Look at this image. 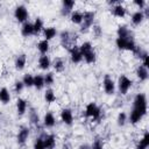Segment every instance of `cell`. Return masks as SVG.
I'll return each mask as SVG.
<instances>
[{
  "label": "cell",
  "instance_id": "obj_1",
  "mask_svg": "<svg viewBox=\"0 0 149 149\" xmlns=\"http://www.w3.org/2000/svg\"><path fill=\"white\" fill-rule=\"evenodd\" d=\"M147 98L143 93H137L133 100V109L129 115V121L133 125L139 123L147 114Z\"/></svg>",
  "mask_w": 149,
  "mask_h": 149
},
{
  "label": "cell",
  "instance_id": "obj_2",
  "mask_svg": "<svg viewBox=\"0 0 149 149\" xmlns=\"http://www.w3.org/2000/svg\"><path fill=\"white\" fill-rule=\"evenodd\" d=\"M95 19V13L92 10H86L83 13V22L80 24V31L81 33H87L88 29L93 26Z\"/></svg>",
  "mask_w": 149,
  "mask_h": 149
},
{
  "label": "cell",
  "instance_id": "obj_3",
  "mask_svg": "<svg viewBox=\"0 0 149 149\" xmlns=\"http://www.w3.org/2000/svg\"><path fill=\"white\" fill-rule=\"evenodd\" d=\"M84 114L86 118H90L92 120H99L100 116H101V109L100 107L95 104V102H88L85 107V111H84Z\"/></svg>",
  "mask_w": 149,
  "mask_h": 149
},
{
  "label": "cell",
  "instance_id": "obj_4",
  "mask_svg": "<svg viewBox=\"0 0 149 149\" xmlns=\"http://www.w3.org/2000/svg\"><path fill=\"white\" fill-rule=\"evenodd\" d=\"M115 44L118 47V49L120 50H128V51H134V49L136 48V43L133 38H121V37H116L115 40Z\"/></svg>",
  "mask_w": 149,
  "mask_h": 149
},
{
  "label": "cell",
  "instance_id": "obj_5",
  "mask_svg": "<svg viewBox=\"0 0 149 149\" xmlns=\"http://www.w3.org/2000/svg\"><path fill=\"white\" fill-rule=\"evenodd\" d=\"M133 86V80L130 78H128L126 74H121L118 79V88L119 92L121 94H127V92L130 90V87Z\"/></svg>",
  "mask_w": 149,
  "mask_h": 149
},
{
  "label": "cell",
  "instance_id": "obj_6",
  "mask_svg": "<svg viewBox=\"0 0 149 149\" xmlns=\"http://www.w3.org/2000/svg\"><path fill=\"white\" fill-rule=\"evenodd\" d=\"M59 38H61V43H62V45H63L64 48H66L68 50H70V49L74 45L73 42L77 40V37H73L69 30H63V31H61V34H59Z\"/></svg>",
  "mask_w": 149,
  "mask_h": 149
},
{
  "label": "cell",
  "instance_id": "obj_7",
  "mask_svg": "<svg viewBox=\"0 0 149 149\" xmlns=\"http://www.w3.org/2000/svg\"><path fill=\"white\" fill-rule=\"evenodd\" d=\"M14 17L16 19L17 22H27L28 17H29V13H28V9L23 6V5H19L15 7V10H14Z\"/></svg>",
  "mask_w": 149,
  "mask_h": 149
},
{
  "label": "cell",
  "instance_id": "obj_8",
  "mask_svg": "<svg viewBox=\"0 0 149 149\" xmlns=\"http://www.w3.org/2000/svg\"><path fill=\"white\" fill-rule=\"evenodd\" d=\"M102 86H104V91H105L106 94H108V95L114 94V92H115V83L108 74H106L104 77Z\"/></svg>",
  "mask_w": 149,
  "mask_h": 149
},
{
  "label": "cell",
  "instance_id": "obj_9",
  "mask_svg": "<svg viewBox=\"0 0 149 149\" xmlns=\"http://www.w3.org/2000/svg\"><path fill=\"white\" fill-rule=\"evenodd\" d=\"M29 134H30V129H29L27 126L21 127V128H20V130H19V133H17V137H16L17 143H19L20 146H24V144H26V142L28 141Z\"/></svg>",
  "mask_w": 149,
  "mask_h": 149
},
{
  "label": "cell",
  "instance_id": "obj_10",
  "mask_svg": "<svg viewBox=\"0 0 149 149\" xmlns=\"http://www.w3.org/2000/svg\"><path fill=\"white\" fill-rule=\"evenodd\" d=\"M61 120L66 126H71L73 123V113L70 108H63L61 111Z\"/></svg>",
  "mask_w": 149,
  "mask_h": 149
},
{
  "label": "cell",
  "instance_id": "obj_11",
  "mask_svg": "<svg viewBox=\"0 0 149 149\" xmlns=\"http://www.w3.org/2000/svg\"><path fill=\"white\" fill-rule=\"evenodd\" d=\"M69 51H70V59H71V62H72L73 64H78V63L81 62L83 55H81V52H80V50H79V47L73 45Z\"/></svg>",
  "mask_w": 149,
  "mask_h": 149
},
{
  "label": "cell",
  "instance_id": "obj_12",
  "mask_svg": "<svg viewBox=\"0 0 149 149\" xmlns=\"http://www.w3.org/2000/svg\"><path fill=\"white\" fill-rule=\"evenodd\" d=\"M76 2L73 0H63L62 1V9H61V14L63 16H68L69 14L72 13V8L74 7Z\"/></svg>",
  "mask_w": 149,
  "mask_h": 149
},
{
  "label": "cell",
  "instance_id": "obj_13",
  "mask_svg": "<svg viewBox=\"0 0 149 149\" xmlns=\"http://www.w3.org/2000/svg\"><path fill=\"white\" fill-rule=\"evenodd\" d=\"M116 34H118V37H121V38H133L134 37L132 30L127 26H125V24L118 27Z\"/></svg>",
  "mask_w": 149,
  "mask_h": 149
},
{
  "label": "cell",
  "instance_id": "obj_14",
  "mask_svg": "<svg viewBox=\"0 0 149 149\" xmlns=\"http://www.w3.org/2000/svg\"><path fill=\"white\" fill-rule=\"evenodd\" d=\"M43 142L45 149H54L56 147V136L54 134H47L43 135Z\"/></svg>",
  "mask_w": 149,
  "mask_h": 149
},
{
  "label": "cell",
  "instance_id": "obj_15",
  "mask_svg": "<svg viewBox=\"0 0 149 149\" xmlns=\"http://www.w3.org/2000/svg\"><path fill=\"white\" fill-rule=\"evenodd\" d=\"M112 13H113V15H114L115 17L122 19V17H125V15H126V13H127V9H126V7H125L122 3L118 2V3L112 8Z\"/></svg>",
  "mask_w": 149,
  "mask_h": 149
},
{
  "label": "cell",
  "instance_id": "obj_16",
  "mask_svg": "<svg viewBox=\"0 0 149 149\" xmlns=\"http://www.w3.org/2000/svg\"><path fill=\"white\" fill-rule=\"evenodd\" d=\"M27 107H28V104H27V100L23 99V98H19L16 100V113L17 115H23L27 111Z\"/></svg>",
  "mask_w": 149,
  "mask_h": 149
},
{
  "label": "cell",
  "instance_id": "obj_17",
  "mask_svg": "<svg viewBox=\"0 0 149 149\" xmlns=\"http://www.w3.org/2000/svg\"><path fill=\"white\" fill-rule=\"evenodd\" d=\"M26 64H27V56H26L24 54H21V55H19V56L15 58L14 65H15V69H16L17 71L23 70L24 66H26Z\"/></svg>",
  "mask_w": 149,
  "mask_h": 149
},
{
  "label": "cell",
  "instance_id": "obj_18",
  "mask_svg": "<svg viewBox=\"0 0 149 149\" xmlns=\"http://www.w3.org/2000/svg\"><path fill=\"white\" fill-rule=\"evenodd\" d=\"M136 77L139 78L140 81H146L149 77V72H148V69L144 68L143 65H139L137 69H136Z\"/></svg>",
  "mask_w": 149,
  "mask_h": 149
},
{
  "label": "cell",
  "instance_id": "obj_19",
  "mask_svg": "<svg viewBox=\"0 0 149 149\" xmlns=\"http://www.w3.org/2000/svg\"><path fill=\"white\" fill-rule=\"evenodd\" d=\"M56 123V119H55V115L51 113V112H48L45 113L44 118H43V125L47 127V128H52Z\"/></svg>",
  "mask_w": 149,
  "mask_h": 149
},
{
  "label": "cell",
  "instance_id": "obj_20",
  "mask_svg": "<svg viewBox=\"0 0 149 149\" xmlns=\"http://www.w3.org/2000/svg\"><path fill=\"white\" fill-rule=\"evenodd\" d=\"M21 35L24 37H29L31 35H34V28H33V23L30 22H24L22 24L21 28Z\"/></svg>",
  "mask_w": 149,
  "mask_h": 149
},
{
  "label": "cell",
  "instance_id": "obj_21",
  "mask_svg": "<svg viewBox=\"0 0 149 149\" xmlns=\"http://www.w3.org/2000/svg\"><path fill=\"white\" fill-rule=\"evenodd\" d=\"M144 20V14L142 10H136L132 15V23L134 26H140Z\"/></svg>",
  "mask_w": 149,
  "mask_h": 149
},
{
  "label": "cell",
  "instance_id": "obj_22",
  "mask_svg": "<svg viewBox=\"0 0 149 149\" xmlns=\"http://www.w3.org/2000/svg\"><path fill=\"white\" fill-rule=\"evenodd\" d=\"M51 65V62H50V58L47 56V55H42L40 56L38 58V68L41 70H48Z\"/></svg>",
  "mask_w": 149,
  "mask_h": 149
},
{
  "label": "cell",
  "instance_id": "obj_23",
  "mask_svg": "<svg viewBox=\"0 0 149 149\" xmlns=\"http://www.w3.org/2000/svg\"><path fill=\"white\" fill-rule=\"evenodd\" d=\"M148 147H149V133L144 132L143 136L136 144V149H148Z\"/></svg>",
  "mask_w": 149,
  "mask_h": 149
},
{
  "label": "cell",
  "instance_id": "obj_24",
  "mask_svg": "<svg viewBox=\"0 0 149 149\" xmlns=\"http://www.w3.org/2000/svg\"><path fill=\"white\" fill-rule=\"evenodd\" d=\"M43 35H44V40L50 41L57 35V30L55 27H47V28H43Z\"/></svg>",
  "mask_w": 149,
  "mask_h": 149
},
{
  "label": "cell",
  "instance_id": "obj_25",
  "mask_svg": "<svg viewBox=\"0 0 149 149\" xmlns=\"http://www.w3.org/2000/svg\"><path fill=\"white\" fill-rule=\"evenodd\" d=\"M70 20L74 24H81L83 22V13L79 10H74L70 14Z\"/></svg>",
  "mask_w": 149,
  "mask_h": 149
},
{
  "label": "cell",
  "instance_id": "obj_26",
  "mask_svg": "<svg viewBox=\"0 0 149 149\" xmlns=\"http://www.w3.org/2000/svg\"><path fill=\"white\" fill-rule=\"evenodd\" d=\"M49 48H50V44H49V41H47V40H42L37 43V50L42 55H47L49 51Z\"/></svg>",
  "mask_w": 149,
  "mask_h": 149
},
{
  "label": "cell",
  "instance_id": "obj_27",
  "mask_svg": "<svg viewBox=\"0 0 149 149\" xmlns=\"http://www.w3.org/2000/svg\"><path fill=\"white\" fill-rule=\"evenodd\" d=\"M34 87L40 91L44 87V77L42 74H36L34 76Z\"/></svg>",
  "mask_w": 149,
  "mask_h": 149
},
{
  "label": "cell",
  "instance_id": "obj_28",
  "mask_svg": "<svg viewBox=\"0 0 149 149\" xmlns=\"http://www.w3.org/2000/svg\"><path fill=\"white\" fill-rule=\"evenodd\" d=\"M83 58H84V61H85L87 64H93V63L97 61V54H95L94 50H91V51L84 54V55H83Z\"/></svg>",
  "mask_w": 149,
  "mask_h": 149
},
{
  "label": "cell",
  "instance_id": "obj_29",
  "mask_svg": "<svg viewBox=\"0 0 149 149\" xmlns=\"http://www.w3.org/2000/svg\"><path fill=\"white\" fill-rule=\"evenodd\" d=\"M52 66H54V69H55L56 72H62L65 69V62L62 58L57 57V58H55V61L52 63Z\"/></svg>",
  "mask_w": 149,
  "mask_h": 149
},
{
  "label": "cell",
  "instance_id": "obj_30",
  "mask_svg": "<svg viewBox=\"0 0 149 149\" xmlns=\"http://www.w3.org/2000/svg\"><path fill=\"white\" fill-rule=\"evenodd\" d=\"M0 101L2 104H8L10 101V93L6 87L0 88Z\"/></svg>",
  "mask_w": 149,
  "mask_h": 149
},
{
  "label": "cell",
  "instance_id": "obj_31",
  "mask_svg": "<svg viewBox=\"0 0 149 149\" xmlns=\"http://www.w3.org/2000/svg\"><path fill=\"white\" fill-rule=\"evenodd\" d=\"M56 94H55V92L51 90V88H48L45 92H44V100L48 102V104H52V102H55L56 101Z\"/></svg>",
  "mask_w": 149,
  "mask_h": 149
},
{
  "label": "cell",
  "instance_id": "obj_32",
  "mask_svg": "<svg viewBox=\"0 0 149 149\" xmlns=\"http://www.w3.org/2000/svg\"><path fill=\"white\" fill-rule=\"evenodd\" d=\"M29 121H30V123H33L35 126H37L40 123V116L34 108H31L29 112Z\"/></svg>",
  "mask_w": 149,
  "mask_h": 149
},
{
  "label": "cell",
  "instance_id": "obj_33",
  "mask_svg": "<svg viewBox=\"0 0 149 149\" xmlns=\"http://www.w3.org/2000/svg\"><path fill=\"white\" fill-rule=\"evenodd\" d=\"M33 28H34V35H36L41 30H43V21H42L41 17H37L35 20V22L33 23Z\"/></svg>",
  "mask_w": 149,
  "mask_h": 149
},
{
  "label": "cell",
  "instance_id": "obj_34",
  "mask_svg": "<svg viewBox=\"0 0 149 149\" xmlns=\"http://www.w3.org/2000/svg\"><path fill=\"white\" fill-rule=\"evenodd\" d=\"M22 83L26 87H31L34 86V76H31L30 73H26L23 76V79H22Z\"/></svg>",
  "mask_w": 149,
  "mask_h": 149
},
{
  "label": "cell",
  "instance_id": "obj_35",
  "mask_svg": "<svg viewBox=\"0 0 149 149\" xmlns=\"http://www.w3.org/2000/svg\"><path fill=\"white\" fill-rule=\"evenodd\" d=\"M55 81V77H54V73L52 72H48L45 76H44V85L47 86H50L52 85Z\"/></svg>",
  "mask_w": 149,
  "mask_h": 149
},
{
  "label": "cell",
  "instance_id": "obj_36",
  "mask_svg": "<svg viewBox=\"0 0 149 149\" xmlns=\"http://www.w3.org/2000/svg\"><path fill=\"white\" fill-rule=\"evenodd\" d=\"M127 121V114L125 112H120L119 115H118V119H116V122L119 126H123Z\"/></svg>",
  "mask_w": 149,
  "mask_h": 149
},
{
  "label": "cell",
  "instance_id": "obj_37",
  "mask_svg": "<svg viewBox=\"0 0 149 149\" xmlns=\"http://www.w3.org/2000/svg\"><path fill=\"white\" fill-rule=\"evenodd\" d=\"M34 149H45L44 142H43V137H42V136H40V137H37V139L35 140V142H34Z\"/></svg>",
  "mask_w": 149,
  "mask_h": 149
},
{
  "label": "cell",
  "instance_id": "obj_38",
  "mask_svg": "<svg viewBox=\"0 0 149 149\" xmlns=\"http://www.w3.org/2000/svg\"><path fill=\"white\" fill-rule=\"evenodd\" d=\"M92 149H104V144H102V141L100 139H95L93 141V144L91 146Z\"/></svg>",
  "mask_w": 149,
  "mask_h": 149
},
{
  "label": "cell",
  "instance_id": "obj_39",
  "mask_svg": "<svg viewBox=\"0 0 149 149\" xmlns=\"http://www.w3.org/2000/svg\"><path fill=\"white\" fill-rule=\"evenodd\" d=\"M141 59H142V64L141 65H143L144 68H149V55H148V52L146 51L144 54H143V56L141 57Z\"/></svg>",
  "mask_w": 149,
  "mask_h": 149
},
{
  "label": "cell",
  "instance_id": "obj_40",
  "mask_svg": "<svg viewBox=\"0 0 149 149\" xmlns=\"http://www.w3.org/2000/svg\"><path fill=\"white\" fill-rule=\"evenodd\" d=\"M23 87H24V85H23L22 81H20V80L15 81V84H14V91H15L16 93H20V92L23 90Z\"/></svg>",
  "mask_w": 149,
  "mask_h": 149
},
{
  "label": "cell",
  "instance_id": "obj_41",
  "mask_svg": "<svg viewBox=\"0 0 149 149\" xmlns=\"http://www.w3.org/2000/svg\"><path fill=\"white\" fill-rule=\"evenodd\" d=\"M134 5L137 6L140 9H143V8H146V6H147V3H146L144 0H134Z\"/></svg>",
  "mask_w": 149,
  "mask_h": 149
},
{
  "label": "cell",
  "instance_id": "obj_42",
  "mask_svg": "<svg viewBox=\"0 0 149 149\" xmlns=\"http://www.w3.org/2000/svg\"><path fill=\"white\" fill-rule=\"evenodd\" d=\"M93 34L95 37H99L102 34V30L100 28V26H93Z\"/></svg>",
  "mask_w": 149,
  "mask_h": 149
},
{
  "label": "cell",
  "instance_id": "obj_43",
  "mask_svg": "<svg viewBox=\"0 0 149 149\" xmlns=\"http://www.w3.org/2000/svg\"><path fill=\"white\" fill-rule=\"evenodd\" d=\"M78 149H92V148H91L90 144H87V143H83V144H80V146L78 147Z\"/></svg>",
  "mask_w": 149,
  "mask_h": 149
},
{
  "label": "cell",
  "instance_id": "obj_44",
  "mask_svg": "<svg viewBox=\"0 0 149 149\" xmlns=\"http://www.w3.org/2000/svg\"><path fill=\"white\" fill-rule=\"evenodd\" d=\"M63 149H71V146H70V143H64L63 144Z\"/></svg>",
  "mask_w": 149,
  "mask_h": 149
}]
</instances>
